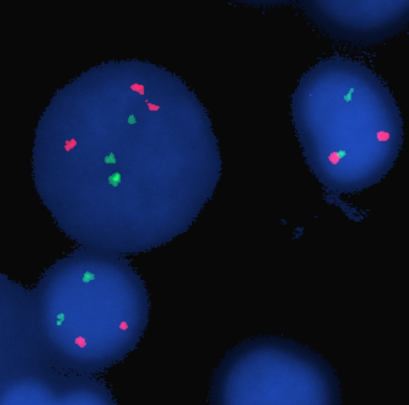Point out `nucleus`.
I'll list each match as a JSON object with an SVG mask.
<instances>
[{"label":"nucleus","instance_id":"f257e3e1","mask_svg":"<svg viewBox=\"0 0 409 405\" xmlns=\"http://www.w3.org/2000/svg\"><path fill=\"white\" fill-rule=\"evenodd\" d=\"M293 121L307 151L329 168L394 160L402 143L400 111L389 89L360 61L333 56L301 77L292 95Z\"/></svg>","mask_w":409,"mask_h":405},{"label":"nucleus","instance_id":"f03ea898","mask_svg":"<svg viewBox=\"0 0 409 405\" xmlns=\"http://www.w3.org/2000/svg\"><path fill=\"white\" fill-rule=\"evenodd\" d=\"M294 343L279 337L249 338L225 354L215 370L209 401L217 405L291 404L307 400L310 366L295 360Z\"/></svg>","mask_w":409,"mask_h":405},{"label":"nucleus","instance_id":"7ed1b4c3","mask_svg":"<svg viewBox=\"0 0 409 405\" xmlns=\"http://www.w3.org/2000/svg\"><path fill=\"white\" fill-rule=\"evenodd\" d=\"M131 89L139 92L141 94H144V86L141 84L132 83L130 85Z\"/></svg>","mask_w":409,"mask_h":405},{"label":"nucleus","instance_id":"20e7f679","mask_svg":"<svg viewBox=\"0 0 409 405\" xmlns=\"http://www.w3.org/2000/svg\"><path fill=\"white\" fill-rule=\"evenodd\" d=\"M127 123L129 124L133 125L137 123L136 118L134 116V114H130L128 118H127Z\"/></svg>","mask_w":409,"mask_h":405}]
</instances>
